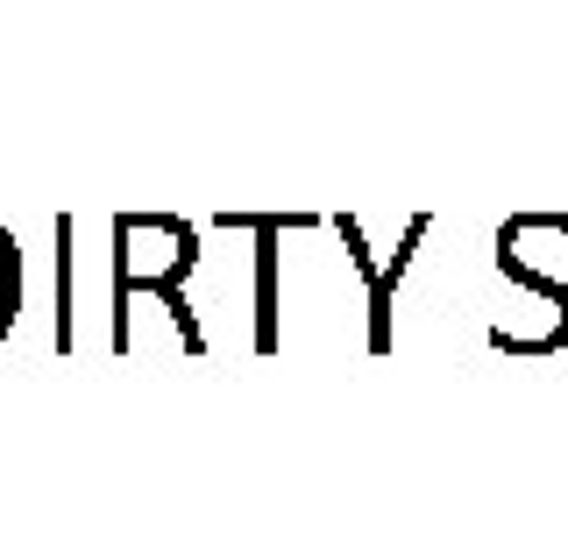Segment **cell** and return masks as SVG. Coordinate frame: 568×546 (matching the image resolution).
Instances as JSON below:
<instances>
[{
    "mask_svg": "<svg viewBox=\"0 0 568 546\" xmlns=\"http://www.w3.org/2000/svg\"><path fill=\"white\" fill-rule=\"evenodd\" d=\"M14 312H22V256H14V235L0 227V333L14 327Z\"/></svg>",
    "mask_w": 568,
    "mask_h": 546,
    "instance_id": "obj_3",
    "label": "cell"
},
{
    "mask_svg": "<svg viewBox=\"0 0 568 546\" xmlns=\"http://www.w3.org/2000/svg\"><path fill=\"white\" fill-rule=\"evenodd\" d=\"M426 227H434V220H426V214H413V220H405V241H398V256L384 262V285L369 291V348H377V356H384V348H390V291H398V277L413 270V249H419V241H426Z\"/></svg>",
    "mask_w": 568,
    "mask_h": 546,
    "instance_id": "obj_2",
    "label": "cell"
},
{
    "mask_svg": "<svg viewBox=\"0 0 568 546\" xmlns=\"http://www.w3.org/2000/svg\"><path fill=\"white\" fill-rule=\"evenodd\" d=\"M242 220L256 227V241H263V256H256V348L271 356L277 348V235L298 227L306 214H242Z\"/></svg>",
    "mask_w": 568,
    "mask_h": 546,
    "instance_id": "obj_1",
    "label": "cell"
}]
</instances>
